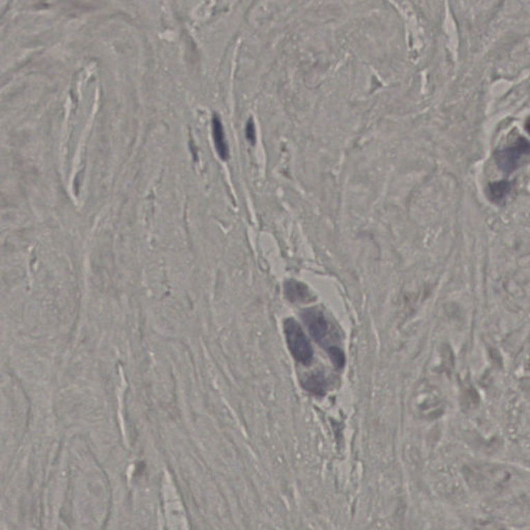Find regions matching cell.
I'll return each mask as SVG.
<instances>
[{"instance_id":"9","label":"cell","mask_w":530,"mask_h":530,"mask_svg":"<svg viewBox=\"0 0 530 530\" xmlns=\"http://www.w3.org/2000/svg\"><path fill=\"white\" fill-rule=\"evenodd\" d=\"M525 127H527V131L529 132V134L530 135V118L527 119V125H525Z\"/></svg>"},{"instance_id":"2","label":"cell","mask_w":530,"mask_h":530,"mask_svg":"<svg viewBox=\"0 0 530 530\" xmlns=\"http://www.w3.org/2000/svg\"><path fill=\"white\" fill-rule=\"evenodd\" d=\"M284 332L293 357L301 364L309 366L313 360V349L301 326L292 318H288L284 321Z\"/></svg>"},{"instance_id":"5","label":"cell","mask_w":530,"mask_h":530,"mask_svg":"<svg viewBox=\"0 0 530 530\" xmlns=\"http://www.w3.org/2000/svg\"><path fill=\"white\" fill-rule=\"evenodd\" d=\"M213 142H215V150L218 154L222 160L226 161L229 158V148H228L227 142H226L225 133H224L223 125L221 119L218 115H213Z\"/></svg>"},{"instance_id":"8","label":"cell","mask_w":530,"mask_h":530,"mask_svg":"<svg viewBox=\"0 0 530 530\" xmlns=\"http://www.w3.org/2000/svg\"><path fill=\"white\" fill-rule=\"evenodd\" d=\"M246 137L250 143L254 144L256 141V131H255L254 121L252 118L249 119L246 125Z\"/></svg>"},{"instance_id":"4","label":"cell","mask_w":530,"mask_h":530,"mask_svg":"<svg viewBox=\"0 0 530 530\" xmlns=\"http://www.w3.org/2000/svg\"><path fill=\"white\" fill-rule=\"evenodd\" d=\"M285 297L291 303H307L314 301L312 291L308 288L307 285L295 280H288L284 285Z\"/></svg>"},{"instance_id":"7","label":"cell","mask_w":530,"mask_h":530,"mask_svg":"<svg viewBox=\"0 0 530 530\" xmlns=\"http://www.w3.org/2000/svg\"><path fill=\"white\" fill-rule=\"evenodd\" d=\"M511 190V184L506 180L490 184L487 188L488 198L494 203H502L506 200V195Z\"/></svg>"},{"instance_id":"6","label":"cell","mask_w":530,"mask_h":530,"mask_svg":"<svg viewBox=\"0 0 530 530\" xmlns=\"http://www.w3.org/2000/svg\"><path fill=\"white\" fill-rule=\"evenodd\" d=\"M301 385L308 391L314 394V395L322 396L326 393V379H324V375L320 374V373L310 375L307 378L303 379Z\"/></svg>"},{"instance_id":"3","label":"cell","mask_w":530,"mask_h":530,"mask_svg":"<svg viewBox=\"0 0 530 530\" xmlns=\"http://www.w3.org/2000/svg\"><path fill=\"white\" fill-rule=\"evenodd\" d=\"M530 154V142L527 138L520 137L508 148L496 152V165L500 170L511 173L521 165L523 159Z\"/></svg>"},{"instance_id":"1","label":"cell","mask_w":530,"mask_h":530,"mask_svg":"<svg viewBox=\"0 0 530 530\" xmlns=\"http://www.w3.org/2000/svg\"><path fill=\"white\" fill-rule=\"evenodd\" d=\"M301 318L314 340L321 345L326 351L338 347L333 344V341L335 340L332 339L334 338L335 333H336L335 328L330 326L326 314L321 310L318 308L303 310Z\"/></svg>"}]
</instances>
